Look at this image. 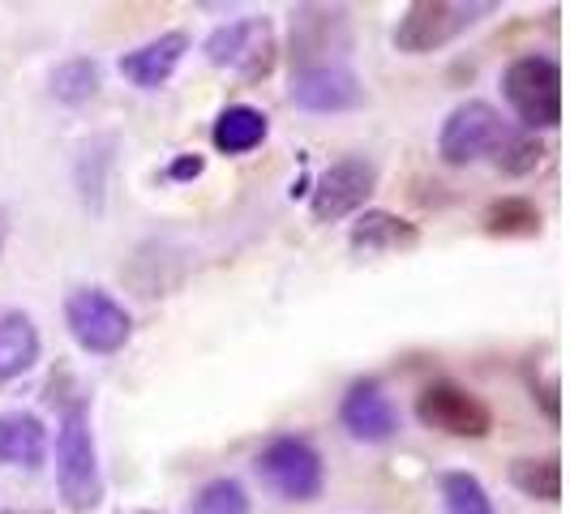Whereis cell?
<instances>
[{
  "label": "cell",
  "instance_id": "cell-1",
  "mask_svg": "<svg viewBox=\"0 0 570 514\" xmlns=\"http://www.w3.org/2000/svg\"><path fill=\"white\" fill-rule=\"evenodd\" d=\"M52 403H57V485L65 506L73 514H90L104 502V472L90 433V395L73 386L69 373L52 377Z\"/></svg>",
  "mask_w": 570,
  "mask_h": 514
},
{
  "label": "cell",
  "instance_id": "cell-2",
  "mask_svg": "<svg viewBox=\"0 0 570 514\" xmlns=\"http://www.w3.org/2000/svg\"><path fill=\"white\" fill-rule=\"evenodd\" d=\"M498 13V0H412L395 22V48L407 57H429L459 34L476 27L481 18Z\"/></svg>",
  "mask_w": 570,
  "mask_h": 514
},
{
  "label": "cell",
  "instance_id": "cell-3",
  "mask_svg": "<svg viewBox=\"0 0 570 514\" xmlns=\"http://www.w3.org/2000/svg\"><path fill=\"white\" fill-rule=\"evenodd\" d=\"M502 95L528 134L562 125V65L553 57H519L502 73Z\"/></svg>",
  "mask_w": 570,
  "mask_h": 514
},
{
  "label": "cell",
  "instance_id": "cell-4",
  "mask_svg": "<svg viewBox=\"0 0 570 514\" xmlns=\"http://www.w3.org/2000/svg\"><path fill=\"white\" fill-rule=\"evenodd\" d=\"M254 467L262 485L284 502H317L322 488H326V463L317 455V446L309 437H296V433L271 437L257 451Z\"/></svg>",
  "mask_w": 570,
  "mask_h": 514
},
{
  "label": "cell",
  "instance_id": "cell-5",
  "mask_svg": "<svg viewBox=\"0 0 570 514\" xmlns=\"http://www.w3.org/2000/svg\"><path fill=\"white\" fill-rule=\"evenodd\" d=\"M202 52L215 69H228L240 82H262L279 60V39L271 18H236L210 30Z\"/></svg>",
  "mask_w": 570,
  "mask_h": 514
},
{
  "label": "cell",
  "instance_id": "cell-6",
  "mask_svg": "<svg viewBox=\"0 0 570 514\" xmlns=\"http://www.w3.org/2000/svg\"><path fill=\"white\" fill-rule=\"evenodd\" d=\"M287 52H292V73L347 65V52H352L347 9H340V4H296L292 30H287Z\"/></svg>",
  "mask_w": 570,
  "mask_h": 514
},
{
  "label": "cell",
  "instance_id": "cell-7",
  "mask_svg": "<svg viewBox=\"0 0 570 514\" xmlns=\"http://www.w3.org/2000/svg\"><path fill=\"white\" fill-rule=\"evenodd\" d=\"M65 326H69L73 343L90 356H116L134 335V322L125 314V305L104 287L69 291L65 296Z\"/></svg>",
  "mask_w": 570,
  "mask_h": 514
},
{
  "label": "cell",
  "instance_id": "cell-8",
  "mask_svg": "<svg viewBox=\"0 0 570 514\" xmlns=\"http://www.w3.org/2000/svg\"><path fill=\"white\" fill-rule=\"evenodd\" d=\"M502 138H507V120L498 116V108L485 103V99H468V103H459L455 112L442 120L438 155L451 168H468V164H476L485 155L493 159V150H498Z\"/></svg>",
  "mask_w": 570,
  "mask_h": 514
},
{
  "label": "cell",
  "instance_id": "cell-9",
  "mask_svg": "<svg viewBox=\"0 0 570 514\" xmlns=\"http://www.w3.org/2000/svg\"><path fill=\"white\" fill-rule=\"evenodd\" d=\"M416 421L425 428H438L446 437H468L481 442L493 428V412L485 407L481 395H472L459 382H429L425 391L416 395Z\"/></svg>",
  "mask_w": 570,
  "mask_h": 514
},
{
  "label": "cell",
  "instance_id": "cell-10",
  "mask_svg": "<svg viewBox=\"0 0 570 514\" xmlns=\"http://www.w3.org/2000/svg\"><path fill=\"white\" fill-rule=\"evenodd\" d=\"M373 189H377V164L365 155H343L317 176L314 194H309V215L317 224H340L373 198Z\"/></svg>",
  "mask_w": 570,
  "mask_h": 514
},
{
  "label": "cell",
  "instance_id": "cell-11",
  "mask_svg": "<svg viewBox=\"0 0 570 514\" xmlns=\"http://www.w3.org/2000/svg\"><path fill=\"white\" fill-rule=\"evenodd\" d=\"M340 425L347 428L352 442H365V446H382L391 437H400L403 416L395 399L386 395V386L377 377H361L347 386V395L340 403Z\"/></svg>",
  "mask_w": 570,
  "mask_h": 514
},
{
  "label": "cell",
  "instance_id": "cell-12",
  "mask_svg": "<svg viewBox=\"0 0 570 514\" xmlns=\"http://www.w3.org/2000/svg\"><path fill=\"white\" fill-rule=\"evenodd\" d=\"M287 99L301 112L314 116H335V112H356L365 108V82L347 69V65H326V69H296Z\"/></svg>",
  "mask_w": 570,
  "mask_h": 514
},
{
  "label": "cell",
  "instance_id": "cell-13",
  "mask_svg": "<svg viewBox=\"0 0 570 514\" xmlns=\"http://www.w3.org/2000/svg\"><path fill=\"white\" fill-rule=\"evenodd\" d=\"M185 52H189V34L185 30H164L159 39L125 52L120 57V73H125V82L138 86V90H159L180 69Z\"/></svg>",
  "mask_w": 570,
  "mask_h": 514
},
{
  "label": "cell",
  "instance_id": "cell-14",
  "mask_svg": "<svg viewBox=\"0 0 570 514\" xmlns=\"http://www.w3.org/2000/svg\"><path fill=\"white\" fill-rule=\"evenodd\" d=\"M421 240V228L407 224L395 210H365L352 231H347V245L352 254L361 257H382V254H403V249H416Z\"/></svg>",
  "mask_w": 570,
  "mask_h": 514
},
{
  "label": "cell",
  "instance_id": "cell-15",
  "mask_svg": "<svg viewBox=\"0 0 570 514\" xmlns=\"http://www.w3.org/2000/svg\"><path fill=\"white\" fill-rule=\"evenodd\" d=\"M43 356V339L35 317L22 309H0V386L27 377Z\"/></svg>",
  "mask_w": 570,
  "mask_h": 514
},
{
  "label": "cell",
  "instance_id": "cell-16",
  "mask_svg": "<svg viewBox=\"0 0 570 514\" xmlns=\"http://www.w3.org/2000/svg\"><path fill=\"white\" fill-rule=\"evenodd\" d=\"M48 458V428L35 412H0V467H39Z\"/></svg>",
  "mask_w": 570,
  "mask_h": 514
},
{
  "label": "cell",
  "instance_id": "cell-17",
  "mask_svg": "<svg viewBox=\"0 0 570 514\" xmlns=\"http://www.w3.org/2000/svg\"><path fill=\"white\" fill-rule=\"evenodd\" d=\"M266 134H271V120L254 103H232L210 125V142L219 155H249L266 142Z\"/></svg>",
  "mask_w": 570,
  "mask_h": 514
},
{
  "label": "cell",
  "instance_id": "cell-18",
  "mask_svg": "<svg viewBox=\"0 0 570 514\" xmlns=\"http://www.w3.org/2000/svg\"><path fill=\"white\" fill-rule=\"evenodd\" d=\"M116 150V138H95L90 146H82V155H78V194H82L86 210L90 215H104V194H108V168H112V155Z\"/></svg>",
  "mask_w": 570,
  "mask_h": 514
},
{
  "label": "cell",
  "instance_id": "cell-19",
  "mask_svg": "<svg viewBox=\"0 0 570 514\" xmlns=\"http://www.w3.org/2000/svg\"><path fill=\"white\" fill-rule=\"evenodd\" d=\"M99 86H104V69H99V60L90 57H69L52 69V99L65 103V108L90 103L99 95Z\"/></svg>",
  "mask_w": 570,
  "mask_h": 514
},
{
  "label": "cell",
  "instance_id": "cell-20",
  "mask_svg": "<svg viewBox=\"0 0 570 514\" xmlns=\"http://www.w3.org/2000/svg\"><path fill=\"white\" fill-rule=\"evenodd\" d=\"M511 485L532 497V502H562V458L541 455V458H514L511 463Z\"/></svg>",
  "mask_w": 570,
  "mask_h": 514
},
{
  "label": "cell",
  "instance_id": "cell-21",
  "mask_svg": "<svg viewBox=\"0 0 570 514\" xmlns=\"http://www.w3.org/2000/svg\"><path fill=\"white\" fill-rule=\"evenodd\" d=\"M485 231L489 236H537L541 231V210H537V201L532 198H498L485 206Z\"/></svg>",
  "mask_w": 570,
  "mask_h": 514
},
{
  "label": "cell",
  "instance_id": "cell-22",
  "mask_svg": "<svg viewBox=\"0 0 570 514\" xmlns=\"http://www.w3.org/2000/svg\"><path fill=\"white\" fill-rule=\"evenodd\" d=\"M438 497H442V514H498L489 502V488L472 472H446L438 481Z\"/></svg>",
  "mask_w": 570,
  "mask_h": 514
},
{
  "label": "cell",
  "instance_id": "cell-23",
  "mask_svg": "<svg viewBox=\"0 0 570 514\" xmlns=\"http://www.w3.org/2000/svg\"><path fill=\"white\" fill-rule=\"evenodd\" d=\"M541 159H544L541 138H532L528 129H507V138L493 150V164H498L502 176H528V171L541 168Z\"/></svg>",
  "mask_w": 570,
  "mask_h": 514
},
{
  "label": "cell",
  "instance_id": "cell-24",
  "mask_svg": "<svg viewBox=\"0 0 570 514\" xmlns=\"http://www.w3.org/2000/svg\"><path fill=\"white\" fill-rule=\"evenodd\" d=\"M194 514H249V493L240 481L219 476V481H206L194 493Z\"/></svg>",
  "mask_w": 570,
  "mask_h": 514
},
{
  "label": "cell",
  "instance_id": "cell-25",
  "mask_svg": "<svg viewBox=\"0 0 570 514\" xmlns=\"http://www.w3.org/2000/svg\"><path fill=\"white\" fill-rule=\"evenodd\" d=\"M532 391H537L532 399H541L544 421H549V425H553V428L562 425V407H558V377H549L544 386H532Z\"/></svg>",
  "mask_w": 570,
  "mask_h": 514
},
{
  "label": "cell",
  "instance_id": "cell-26",
  "mask_svg": "<svg viewBox=\"0 0 570 514\" xmlns=\"http://www.w3.org/2000/svg\"><path fill=\"white\" fill-rule=\"evenodd\" d=\"M189 176H202V159L198 155H185L168 168V180H189Z\"/></svg>",
  "mask_w": 570,
  "mask_h": 514
},
{
  "label": "cell",
  "instance_id": "cell-27",
  "mask_svg": "<svg viewBox=\"0 0 570 514\" xmlns=\"http://www.w3.org/2000/svg\"><path fill=\"white\" fill-rule=\"evenodd\" d=\"M4 236H9V224H4V210H0V254H4Z\"/></svg>",
  "mask_w": 570,
  "mask_h": 514
},
{
  "label": "cell",
  "instance_id": "cell-28",
  "mask_svg": "<svg viewBox=\"0 0 570 514\" xmlns=\"http://www.w3.org/2000/svg\"><path fill=\"white\" fill-rule=\"evenodd\" d=\"M9 514H18V511H9Z\"/></svg>",
  "mask_w": 570,
  "mask_h": 514
}]
</instances>
